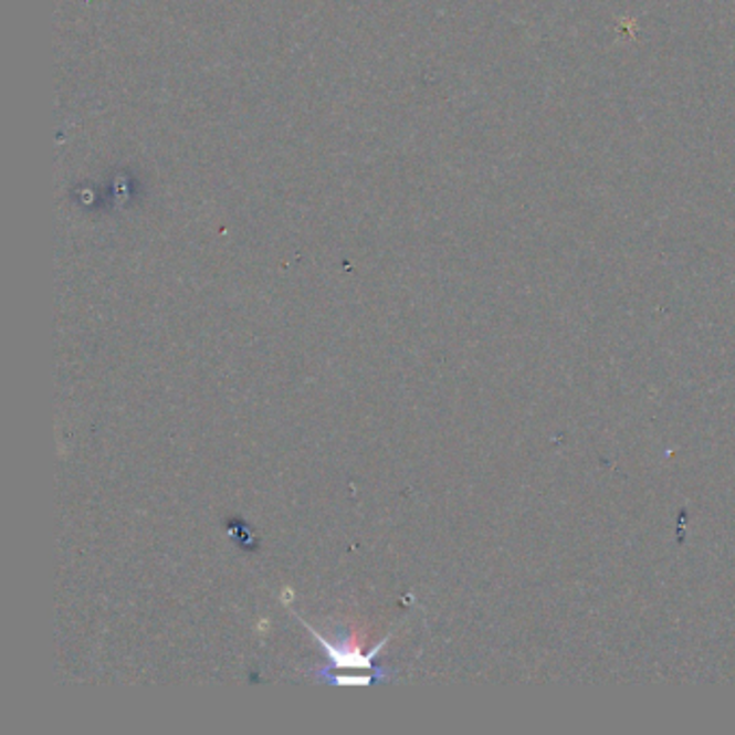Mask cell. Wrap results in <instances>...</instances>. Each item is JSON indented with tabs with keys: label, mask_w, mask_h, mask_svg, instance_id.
I'll list each match as a JSON object with an SVG mask.
<instances>
[{
	"label": "cell",
	"mask_w": 735,
	"mask_h": 735,
	"mask_svg": "<svg viewBox=\"0 0 735 735\" xmlns=\"http://www.w3.org/2000/svg\"><path fill=\"white\" fill-rule=\"evenodd\" d=\"M304 626H306L308 632H311V634H313V637L326 648V653L333 658V662H335L337 669H369V666H371V658H374V655L382 649V645H385V643H380V648L374 649L369 655H363V653H358V651L351 653V651H346V649L333 648V645L326 643V639H324L319 632H315L308 623H304Z\"/></svg>",
	"instance_id": "1"
}]
</instances>
